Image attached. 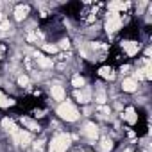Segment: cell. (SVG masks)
<instances>
[{
  "mask_svg": "<svg viewBox=\"0 0 152 152\" xmlns=\"http://www.w3.org/2000/svg\"><path fill=\"white\" fill-rule=\"evenodd\" d=\"M61 47H63V48H70V41H68V39H63V41H61Z\"/></svg>",
  "mask_w": 152,
  "mask_h": 152,
  "instance_id": "cb8c5ba5",
  "label": "cell"
},
{
  "mask_svg": "<svg viewBox=\"0 0 152 152\" xmlns=\"http://www.w3.org/2000/svg\"><path fill=\"white\" fill-rule=\"evenodd\" d=\"M22 124H23L25 127H29V131H39L38 124H36V122H32V120H29V118H22Z\"/></svg>",
  "mask_w": 152,
  "mask_h": 152,
  "instance_id": "9a60e30c",
  "label": "cell"
},
{
  "mask_svg": "<svg viewBox=\"0 0 152 152\" xmlns=\"http://www.w3.org/2000/svg\"><path fill=\"white\" fill-rule=\"evenodd\" d=\"M72 84L77 88V90H81V88H84V79L81 77V75H75V77L72 79Z\"/></svg>",
  "mask_w": 152,
  "mask_h": 152,
  "instance_id": "ac0fdd59",
  "label": "cell"
},
{
  "mask_svg": "<svg viewBox=\"0 0 152 152\" xmlns=\"http://www.w3.org/2000/svg\"><path fill=\"white\" fill-rule=\"evenodd\" d=\"M34 148H36V150H41V148H43V141H41V140L36 141V143H34Z\"/></svg>",
  "mask_w": 152,
  "mask_h": 152,
  "instance_id": "603a6c76",
  "label": "cell"
},
{
  "mask_svg": "<svg viewBox=\"0 0 152 152\" xmlns=\"http://www.w3.org/2000/svg\"><path fill=\"white\" fill-rule=\"evenodd\" d=\"M13 138H15V141H16L18 145H23V147L31 143V132L22 131V129H18L16 132H13Z\"/></svg>",
  "mask_w": 152,
  "mask_h": 152,
  "instance_id": "277c9868",
  "label": "cell"
},
{
  "mask_svg": "<svg viewBox=\"0 0 152 152\" xmlns=\"http://www.w3.org/2000/svg\"><path fill=\"white\" fill-rule=\"evenodd\" d=\"M4 18H6V16H4V13H0V22H4Z\"/></svg>",
  "mask_w": 152,
  "mask_h": 152,
  "instance_id": "d4e9b609",
  "label": "cell"
},
{
  "mask_svg": "<svg viewBox=\"0 0 152 152\" xmlns=\"http://www.w3.org/2000/svg\"><path fill=\"white\" fill-rule=\"evenodd\" d=\"M2 125H4V129H6V131H9V132H16V131H18L16 124H15L11 118H4V120H2Z\"/></svg>",
  "mask_w": 152,
  "mask_h": 152,
  "instance_id": "5bb4252c",
  "label": "cell"
},
{
  "mask_svg": "<svg viewBox=\"0 0 152 152\" xmlns=\"http://www.w3.org/2000/svg\"><path fill=\"white\" fill-rule=\"evenodd\" d=\"M0 56H2V48H0Z\"/></svg>",
  "mask_w": 152,
  "mask_h": 152,
  "instance_id": "484cf974",
  "label": "cell"
},
{
  "mask_svg": "<svg viewBox=\"0 0 152 152\" xmlns=\"http://www.w3.org/2000/svg\"><path fill=\"white\" fill-rule=\"evenodd\" d=\"M84 134H86L90 140H95V138H97V134H99L97 125H95V124H86V125H84Z\"/></svg>",
  "mask_w": 152,
  "mask_h": 152,
  "instance_id": "52a82bcc",
  "label": "cell"
},
{
  "mask_svg": "<svg viewBox=\"0 0 152 152\" xmlns=\"http://www.w3.org/2000/svg\"><path fill=\"white\" fill-rule=\"evenodd\" d=\"M36 61H38V64L41 66V68H52V59H48V57H45L43 54H38L36 56Z\"/></svg>",
  "mask_w": 152,
  "mask_h": 152,
  "instance_id": "7c38bea8",
  "label": "cell"
},
{
  "mask_svg": "<svg viewBox=\"0 0 152 152\" xmlns=\"http://www.w3.org/2000/svg\"><path fill=\"white\" fill-rule=\"evenodd\" d=\"M57 115L63 118V120H66V122H75L79 118V111L75 109V106L72 104V102H63L59 107H57Z\"/></svg>",
  "mask_w": 152,
  "mask_h": 152,
  "instance_id": "7a4b0ae2",
  "label": "cell"
},
{
  "mask_svg": "<svg viewBox=\"0 0 152 152\" xmlns=\"http://www.w3.org/2000/svg\"><path fill=\"white\" fill-rule=\"evenodd\" d=\"M43 50L48 52V54H56V52L59 50V47H57V45H48V43H45V45H43Z\"/></svg>",
  "mask_w": 152,
  "mask_h": 152,
  "instance_id": "d6986e66",
  "label": "cell"
},
{
  "mask_svg": "<svg viewBox=\"0 0 152 152\" xmlns=\"http://www.w3.org/2000/svg\"><path fill=\"white\" fill-rule=\"evenodd\" d=\"M70 141H72V138L68 134H57V136L52 138V141L48 145V150L50 152H66L68 147H70Z\"/></svg>",
  "mask_w": 152,
  "mask_h": 152,
  "instance_id": "6da1fadb",
  "label": "cell"
},
{
  "mask_svg": "<svg viewBox=\"0 0 152 152\" xmlns=\"http://www.w3.org/2000/svg\"><path fill=\"white\" fill-rule=\"evenodd\" d=\"M50 93H52V97H54L56 100H64V97H66V93H64V88H63V86H52Z\"/></svg>",
  "mask_w": 152,
  "mask_h": 152,
  "instance_id": "9c48e42d",
  "label": "cell"
},
{
  "mask_svg": "<svg viewBox=\"0 0 152 152\" xmlns=\"http://www.w3.org/2000/svg\"><path fill=\"white\" fill-rule=\"evenodd\" d=\"M122 23H124V20H122L120 13H109L107 15V22H106V31L109 34H113V32H116L122 27Z\"/></svg>",
  "mask_w": 152,
  "mask_h": 152,
  "instance_id": "3957f363",
  "label": "cell"
},
{
  "mask_svg": "<svg viewBox=\"0 0 152 152\" xmlns=\"http://www.w3.org/2000/svg\"><path fill=\"white\" fill-rule=\"evenodd\" d=\"M99 75H100L102 79H113V77H115V72H113L111 66H104V68H100Z\"/></svg>",
  "mask_w": 152,
  "mask_h": 152,
  "instance_id": "4fadbf2b",
  "label": "cell"
},
{
  "mask_svg": "<svg viewBox=\"0 0 152 152\" xmlns=\"http://www.w3.org/2000/svg\"><path fill=\"white\" fill-rule=\"evenodd\" d=\"M13 104H15V100L7 99L2 91H0V107H7V106H13Z\"/></svg>",
  "mask_w": 152,
  "mask_h": 152,
  "instance_id": "2e32d148",
  "label": "cell"
},
{
  "mask_svg": "<svg viewBox=\"0 0 152 152\" xmlns=\"http://www.w3.org/2000/svg\"><path fill=\"white\" fill-rule=\"evenodd\" d=\"M124 118L131 124V125H134L136 122H138V115H136V111L132 109V107H127L125 109V115H124Z\"/></svg>",
  "mask_w": 152,
  "mask_h": 152,
  "instance_id": "8fae6325",
  "label": "cell"
},
{
  "mask_svg": "<svg viewBox=\"0 0 152 152\" xmlns=\"http://www.w3.org/2000/svg\"><path fill=\"white\" fill-rule=\"evenodd\" d=\"M111 148H113V141H111L109 138H104V140L100 141V150L107 152V150H111Z\"/></svg>",
  "mask_w": 152,
  "mask_h": 152,
  "instance_id": "e0dca14e",
  "label": "cell"
},
{
  "mask_svg": "<svg viewBox=\"0 0 152 152\" xmlns=\"http://www.w3.org/2000/svg\"><path fill=\"white\" fill-rule=\"evenodd\" d=\"M18 84L23 86V88H27L29 86V77H27V75H20V77H18Z\"/></svg>",
  "mask_w": 152,
  "mask_h": 152,
  "instance_id": "ffe728a7",
  "label": "cell"
},
{
  "mask_svg": "<svg viewBox=\"0 0 152 152\" xmlns=\"http://www.w3.org/2000/svg\"><path fill=\"white\" fill-rule=\"evenodd\" d=\"M95 100H97L99 104H104V102H106V93H104V91H99L97 97H95Z\"/></svg>",
  "mask_w": 152,
  "mask_h": 152,
  "instance_id": "44dd1931",
  "label": "cell"
},
{
  "mask_svg": "<svg viewBox=\"0 0 152 152\" xmlns=\"http://www.w3.org/2000/svg\"><path fill=\"white\" fill-rule=\"evenodd\" d=\"M9 29H11V23H9L7 20L0 22V31H2V32H6V31H9Z\"/></svg>",
  "mask_w": 152,
  "mask_h": 152,
  "instance_id": "7402d4cb",
  "label": "cell"
},
{
  "mask_svg": "<svg viewBox=\"0 0 152 152\" xmlns=\"http://www.w3.org/2000/svg\"><path fill=\"white\" fill-rule=\"evenodd\" d=\"M27 15H29V6H18V7L15 9V18H16L18 22H22Z\"/></svg>",
  "mask_w": 152,
  "mask_h": 152,
  "instance_id": "ba28073f",
  "label": "cell"
},
{
  "mask_svg": "<svg viewBox=\"0 0 152 152\" xmlns=\"http://www.w3.org/2000/svg\"><path fill=\"white\" fill-rule=\"evenodd\" d=\"M75 99H77V102H81V104H88V102L91 100V90H90V88H81V90H77Z\"/></svg>",
  "mask_w": 152,
  "mask_h": 152,
  "instance_id": "5b68a950",
  "label": "cell"
},
{
  "mask_svg": "<svg viewBox=\"0 0 152 152\" xmlns=\"http://www.w3.org/2000/svg\"><path fill=\"white\" fill-rule=\"evenodd\" d=\"M122 48L125 50L127 56H136L138 50H140V43H136V41H122Z\"/></svg>",
  "mask_w": 152,
  "mask_h": 152,
  "instance_id": "8992f818",
  "label": "cell"
},
{
  "mask_svg": "<svg viewBox=\"0 0 152 152\" xmlns=\"http://www.w3.org/2000/svg\"><path fill=\"white\" fill-rule=\"evenodd\" d=\"M122 88H124V91H129V93H132V91H136V88H138V83H136L134 79H125V81L122 83Z\"/></svg>",
  "mask_w": 152,
  "mask_h": 152,
  "instance_id": "30bf717a",
  "label": "cell"
}]
</instances>
